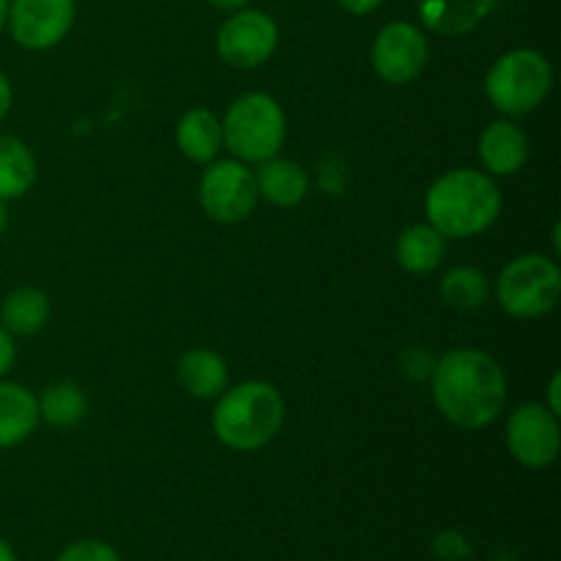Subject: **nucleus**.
Segmentation results:
<instances>
[{
    "instance_id": "obj_6",
    "label": "nucleus",
    "mask_w": 561,
    "mask_h": 561,
    "mask_svg": "<svg viewBox=\"0 0 561 561\" xmlns=\"http://www.w3.org/2000/svg\"><path fill=\"white\" fill-rule=\"evenodd\" d=\"M561 268L553 257L520 255L499 277L496 299L513 318L548 316L559 305Z\"/></svg>"
},
{
    "instance_id": "obj_20",
    "label": "nucleus",
    "mask_w": 561,
    "mask_h": 561,
    "mask_svg": "<svg viewBox=\"0 0 561 561\" xmlns=\"http://www.w3.org/2000/svg\"><path fill=\"white\" fill-rule=\"evenodd\" d=\"M442 296L455 310H480L491 299V283L474 266H455L444 274Z\"/></svg>"
},
{
    "instance_id": "obj_13",
    "label": "nucleus",
    "mask_w": 561,
    "mask_h": 561,
    "mask_svg": "<svg viewBox=\"0 0 561 561\" xmlns=\"http://www.w3.org/2000/svg\"><path fill=\"white\" fill-rule=\"evenodd\" d=\"M38 400L22 383H0V449L16 447L38 427Z\"/></svg>"
},
{
    "instance_id": "obj_1",
    "label": "nucleus",
    "mask_w": 561,
    "mask_h": 561,
    "mask_svg": "<svg viewBox=\"0 0 561 561\" xmlns=\"http://www.w3.org/2000/svg\"><path fill=\"white\" fill-rule=\"evenodd\" d=\"M433 400L463 431L488 427L507 403V376L491 354L455 348L433 365Z\"/></svg>"
},
{
    "instance_id": "obj_3",
    "label": "nucleus",
    "mask_w": 561,
    "mask_h": 561,
    "mask_svg": "<svg viewBox=\"0 0 561 561\" xmlns=\"http://www.w3.org/2000/svg\"><path fill=\"white\" fill-rule=\"evenodd\" d=\"M285 400L266 381H244L219 394L211 425L219 442L236 453H255L279 433Z\"/></svg>"
},
{
    "instance_id": "obj_16",
    "label": "nucleus",
    "mask_w": 561,
    "mask_h": 561,
    "mask_svg": "<svg viewBox=\"0 0 561 561\" xmlns=\"http://www.w3.org/2000/svg\"><path fill=\"white\" fill-rule=\"evenodd\" d=\"M175 142L186 159L208 164L222 148V121L206 107L190 110L175 126Z\"/></svg>"
},
{
    "instance_id": "obj_22",
    "label": "nucleus",
    "mask_w": 561,
    "mask_h": 561,
    "mask_svg": "<svg viewBox=\"0 0 561 561\" xmlns=\"http://www.w3.org/2000/svg\"><path fill=\"white\" fill-rule=\"evenodd\" d=\"M58 561H121L118 551L102 540H80L66 546L58 553Z\"/></svg>"
},
{
    "instance_id": "obj_21",
    "label": "nucleus",
    "mask_w": 561,
    "mask_h": 561,
    "mask_svg": "<svg viewBox=\"0 0 561 561\" xmlns=\"http://www.w3.org/2000/svg\"><path fill=\"white\" fill-rule=\"evenodd\" d=\"M85 392L75 381H58L44 389L38 400V416L53 427H71L85 416Z\"/></svg>"
},
{
    "instance_id": "obj_15",
    "label": "nucleus",
    "mask_w": 561,
    "mask_h": 561,
    "mask_svg": "<svg viewBox=\"0 0 561 561\" xmlns=\"http://www.w3.org/2000/svg\"><path fill=\"white\" fill-rule=\"evenodd\" d=\"M179 381L192 398L211 400L228 389V365L208 348H192L179 359Z\"/></svg>"
},
{
    "instance_id": "obj_2",
    "label": "nucleus",
    "mask_w": 561,
    "mask_h": 561,
    "mask_svg": "<svg viewBox=\"0 0 561 561\" xmlns=\"http://www.w3.org/2000/svg\"><path fill=\"white\" fill-rule=\"evenodd\" d=\"M425 211L444 239H471L485 233L499 219L502 192L496 181L480 170H449L427 190Z\"/></svg>"
},
{
    "instance_id": "obj_10",
    "label": "nucleus",
    "mask_w": 561,
    "mask_h": 561,
    "mask_svg": "<svg viewBox=\"0 0 561 561\" xmlns=\"http://www.w3.org/2000/svg\"><path fill=\"white\" fill-rule=\"evenodd\" d=\"M507 447L526 469H546L559 458V416L540 403L518 405L507 422Z\"/></svg>"
},
{
    "instance_id": "obj_9",
    "label": "nucleus",
    "mask_w": 561,
    "mask_h": 561,
    "mask_svg": "<svg viewBox=\"0 0 561 561\" xmlns=\"http://www.w3.org/2000/svg\"><path fill=\"white\" fill-rule=\"evenodd\" d=\"M431 44L427 36L411 22H389L373 42V66L378 77L392 85H409L425 71Z\"/></svg>"
},
{
    "instance_id": "obj_26",
    "label": "nucleus",
    "mask_w": 561,
    "mask_h": 561,
    "mask_svg": "<svg viewBox=\"0 0 561 561\" xmlns=\"http://www.w3.org/2000/svg\"><path fill=\"white\" fill-rule=\"evenodd\" d=\"M559 392H561V373H553L551 383H548V405H546V409L551 411V414H557V416L561 414Z\"/></svg>"
},
{
    "instance_id": "obj_32",
    "label": "nucleus",
    "mask_w": 561,
    "mask_h": 561,
    "mask_svg": "<svg viewBox=\"0 0 561 561\" xmlns=\"http://www.w3.org/2000/svg\"><path fill=\"white\" fill-rule=\"evenodd\" d=\"M559 233H561V225H557V228H553V252H561V239H559Z\"/></svg>"
},
{
    "instance_id": "obj_7",
    "label": "nucleus",
    "mask_w": 561,
    "mask_h": 561,
    "mask_svg": "<svg viewBox=\"0 0 561 561\" xmlns=\"http://www.w3.org/2000/svg\"><path fill=\"white\" fill-rule=\"evenodd\" d=\"M201 206L214 222L236 225L252 217L257 206L255 173L239 159L214 162L201 179Z\"/></svg>"
},
{
    "instance_id": "obj_30",
    "label": "nucleus",
    "mask_w": 561,
    "mask_h": 561,
    "mask_svg": "<svg viewBox=\"0 0 561 561\" xmlns=\"http://www.w3.org/2000/svg\"><path fill=\"white\" fill-rule=\"evenodd\" d=\"M9 3L11 0H0V31H3L5 20H9Z\"/></svg>"
},
{
    "instance_id": "obj_4",
    "label": "nucleus",
    "mask_w": 561,
    "mask_h": 561,
    "mask_svg": "<svg viewBox=\"0 0 561 561\" xmlns=\"http://www.w3.org/2000/svg\"><path fill=\"white\" fill-rule=\"evenodd\" d=\"M285 113L268 93H244L222 118V146L239 162H266L277 157L285 142Z\"/></svg>"
},
{
    "instance_id": "obj_12",
    "label": "nucleus",
    "mask_w": 561,
    "mask_h": 561,
    "mask_svg": "<svg viewBox=\"0 0 561 561\" xmlns=\"http://www.w3.org/2000/svg\"><path fill=\"white\" fill-rule=\"evenodd\" d=\"M480 159L488 173L513 175L529 159V140L510 121H493L480 135Z\"/></svg>"
},
{
    "instance_id": "obj_27",
    "label": "nucleus",
    "mask_w": 561,
    "mask_h": 561,
    "mask_svg": "<svg viewBox=\"0 0 561 561\" xmlns=\"http://www.w3.org/2000/svg\"><path fill=\"white\" fill-rule=\"evenodd\" d=\"M9 107H11V82H9V77L0 71V121L5 118Z\"/></svg>"
},
{
    "instance_id": "obj_28",
    "label": "nucleus",
    "mask_w": 561,
    "mask_h": 561,
    "mask_svg": "<svg viewBox=\"0 0 561 561\" xmlns=\"http://www.w3.org/2000/svg\"><path fill=\"white\" fill-rule=\"evenodd\" d=\"M208 3L219 11H241L250 5V0H208Z\"/></svg>"
},
{
    "instance_id": "obj_29",
    "label": "nucleus",
    "mask_w": 561,
    "mask_h": 561,
    "mask_svg": "<svg viewBox=\"0 0 561 561\" xmlns=\"http://www.w3.org/2000/svg\"><path fill=\"white\" fill-rule=\"evenodd\" d=\"M0 561H16V553H14V548H11L9 542L3 540V537H0Z\"/></svg>"
},
{
    "instance_id": "obj_24",
    "label": "nucleus",
    "mask_w": 561,
    "mask_h": 561,
    "mask_svg": "<svg viewBox=\"0 0 561 561\" xmlns=\"http://www.w3.org/2000/svg\"><path fill=\"white\" fill-rule=\"evenodd\" d=\"M14 359H16L14 334H9L3 327H0V378L14 367Z\"/></svg>"
},
{
    "instance_id": "obj_14",
    "label": "nucleus",
    "mask_w": 561,
    "mask_h": 561,
    "mask_svg": "<svg viewBox=\"0 0 561 561\" xmlns=\"http://www.w3.org/2000/svg\"><path fill=\"white\" fill-rule=\"evenodd\" d=\"M257 181V195L266 197L272 206L279 208H294L310 192V179H307L305 168L290 159L272 157L261 162V170L255 173Z\"/></svg>"
},
{
    "instance_id": "obj_19",
    "label": "nucleus",
    "mask_w": 561,
    "mask_h": 561,
    "mask_svg": "<svg viewBox=\"0 0 561 561\" xmlns=\"http://www.w3.org/2000/svg\"><path fill=\"white\" fill-rule=\"evenodd\" d=\"M36 181V159L20 137L0 135V201H16Z\"/></svg>"
},
{
    "instance_id": "obj_17",
    "label": "nucleus",
    "mask_w": 561,
    "mask_h": 561,
    "mask_svg": "<svg viewBox=\"0 0 561 561\" xmlns=\"http://www.w3.org/2000/svg\"><path fill=\"white\" fill-rule=\"evenodd\" d=\"M447 255V239L427 225H411L398 239V263L409 274H431Z\"/></svg>"
},
{
    "instance_id": "obj_8",
    "label": "nucleus",
    "mask_w": 561,
    "mask_h": 561,
    "mask_svg": "<svg viewBox=\"0 0 561 561\" xmlns=\"http://www.w3.org/2000/svg\"><path fill=\"white\" fill-rule=\"evenodd\" d=\"M279 42L277 22L257 9L233 11L217 33V53L233 69H257L274 55Z\"/></svg>"
},
{
    "instance_id": "obj_23",
    "label": "nucleus",
    "mask_w": 561,
    "mask_h": 561,
    "mask_svg": "<svg viewBox=\"0 0 561 561\" xmlns=\"http://www.w3.org/2000/svg\"><path fill=\"white\" fill-rule=\"evenodd\" d=\"M433 553L442 561H466L471 557V542L460 531H442L433 540Z\"/></svg>"
},
{
    "instance_id": "obj_31",
    "label": "nucleus",
    "mask_w": 561,
    "mask_h": 561,
    "mask_svg": "<svg viewBox=\"0 0 561 561\" xmlns=\"http://www.w3.org/2000/svg\"><path fill=\"white\" fill-rule=\"evenodd\" d=\"M5 222H9V211H5V201H0V236H3Z\"/></svg>"
},
{
    "instance_id": "obj_18",
    "label": "nucleus",
    "mask_w": 561,
    "mask_h": 561,
    "mask_svg": "<svg viewBox=\"0 0 561 561\" xmlns=\"http://www.w3.org/2000/svg\"><path fill=\"white\" fill-rule=\"evenodd\" d=\"M49 321V299L38 288H16L11 290L0 307V327L9 334H27L42 332L44 323Z\"/></svg>"
},
{
    "instance_id": "obj_25",
    "label": "nucleus",
    "mask_w": 561,
    "mask_h": 561,
    "mask_svg": "<svg viewBox=\"0 0 561 561\" xmlns=\"http://www.w3.org/2000/svg\"><path fill=\"white\" fill-rule=\"evenodd\" d=\"M340 5H343L348 14L354 16H365V14H373V11L381 9L383 0H337Z\"/></svg>"
},
{
    "instance_id": "obj_11",
    "label": "nucleus",
    "mask_w": 561,
    "mask_h": 561,
    "mask_svg": "<svg viewBox=\"0 0 561 561\" xmlns=\"http://www.w3.org/2000/svg\"><path fill=\"white\" fill-rule=\"evenodd\" d=\"M11 38L25 49H49L75 25V0H11Z\"/></svg>"
},
{
    "instance_id": "obj_5",
    "label": "nucleus",
    "mask_w": 561,
    "mask_h": 561,
    "mask_svg": "<svg viewBox=\"0 0 561 561\" xmlns=\"http://www.w3.org/2000/svg\"><path fill=\"white\" fill-rule=\"evenodd\" d=\"M553 85L551 60L537 49H510L491 66L485 93L504 115H526L540 107Z\"/></svg>"
}]
</instances>
